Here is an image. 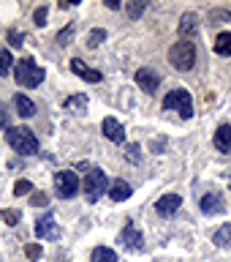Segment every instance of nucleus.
<instances>
[{
	"instance_id": "nucleus-1",
	"label": "nucleus",
	"mask_w": 231,
	"mask_h": 262,
	"mask_svg": "<svg viewBox=\"0 0 231 262\" xmlns=\"http://www.w3.org/2000/svg\"><path fill=\"white\" fill-rule=\"evenodd\" d=\"M6 142L14 147V153H19V156H33V153H38V139H36V134H33L28 126L6 128Z\"/></svg>"
},
{
	"instance_id": "nucleus-2",
	"label": "nucleus",
	"mask_w": 231,
	"mask_h": 262,
	"mask_svg": "<svg viewBox=\"0 0 231 262\" xmlns=\"http://www.w3.org/2000/svg\"><path fill=\"white\" fill-rule=\"evenodd\" d=\"M44 69L33 60V57H22V60L14 63V79L19 82V88H36L44 82Z\"/></svg>"
},
{
	"instance_id": "nucleus-3",
	"label": "nucleus",
	"mask_w": 231,
	"mask_h": 262,
	"mask_svg": "<svg viewBox=\"0 0 231 262\" xmlns=\"http://www.w3.org/2000/svg\"><path fill=\"white\" fill-rule=\"evenodd\" d=\"M169 60L177 71H191L193 63H196V44L188 41V38L177 41V44L169 49Z\"/></svg>"
},
{
	"instance_id": "nucleus-4",
	"label": "nucleus",
	"mask_w": 231,
	"mask_h": 262,
	"mask_svg": "<svg viewBox=\"0 0 231 262\" xmlns=\"http://www.w3.org/2000/svg\"><path fill=\"white\" fill-rule=\"evenodd\" d=\"M109 178H106V172L104 169H90L85 180H82V188H85V194H87V200L90 202H98L104 194H109Z\"/></svg>"
},
{
	"instance_id": "nucleus-5",
	"label": "nucleus",
	"mask_w": 231,
	"mask_h": 262,
	"mask_svg": "<svg viewBox=\"0 0 231 262\" xmlns=\"http://www.w3.org/2000/svg\"><path fill=\"white\" fill-rule=\"evenodd\" d=\"M163 110H174V112L183 115V118H191L193 115V98H191L188 90L177 88V90H171V93H166V98H163Z\"/></svg>"
},
{
	"instance_id": "nucleus-6",
	"label": "nucleus",
	"mask_w": 231,
	"mask_h": 262,
	"mask_svg": "<svg viewBox=\"0 0 231 262\" xmlns=\"http://www.w3.org/2000/svg\"><path fill=\"white\" fill-rule=\"evenodd\" d=\"M55 188H57V196L71 200V196L79 191V175H73L71 169L57 172V175H55Z\"/></svg>"
},
{
	"instance_id": "nucleus-7",
	"label": "nucleus",
	"mask_w": 231,
	"mask_h": 262,
	"mask_svg": "<svg viewBox=\"0 0 231 262\" xmlns=\"http://www.w3.org/2000/svg\"><path fill=\"white\" fill-rule=\"evenodd\" d=\"M36 237H41V241H57L60 237V227H57V219L52 213H46L36 221Z\"/></svg>"
},
{
	"instance_id": "nucleus-8",
	"label": "nucleus",
	"mask_w": 231,
	"mask_h": 262,
	"mask_svg": "<svg viewBox=\"0 0 231 262\" xmlns=\"http://www.w3.org/2000/svg\"><path fill=\"white\" fill-rule=\"evenodd\" d=\"M120 243L125 246V249H131V251H139L144 246V235L139 232L134 224H125V227H122V232H120Z\"/></svg>"
},
{
	"instance_id": "nucleus-9",
	"label": "nucleus",
	"mask_w": 231,
	"mask_h": 262,
	"mask_svg": "<svg viewBox=\"0 0 231 262\" xmlns=\"http://www.w3.org/2000/svg\"><path fill=\"white\" fill-rule=\"evenodd\" d=\"M101 128H104V137L109 139V142H117L120 145L122 139H125V128H122V123L117 118H104Z\"/></svg>"
},
{
	"instance_id": "nucleus-10",
	"label": "nucleus",
	"mask_w": 231,
	"mask_h": 262,
	"mask_svg": "<svg viewBox=\"0 0 231 262\" xmlns=\"http://www.w3.org/2000/svg\"><path fill=\"white\" fill-rule=\"evenodd\" d=\"M226 202L223 196H220L218 191H207L201 196V213H207V216H215V213H223Z\"/></svg>"
},
{
	"instance_id": "nucleus-11",
	"label": "nucleus",
	"mask_w": 231,
	"mask_h": 262,
	"mask_svg": "<svg viewBox=\"0 0 231 262\" xmlns=\"http://www.w3.org/2000/svg\"><path fill=\"white\" fill-rule=\"evenodd\" d=\"M136 85L144 90V93H155L161 85V79H158V74L150 71V69H142V71H136Z\"/></svg>"
},
{
	"instance_id": "nucleus-12",
	"label": "nucleus",
	"mask_w": 231,
	"mask_h": 262,
	"mask_svg": "<svg viewBox=\"0 0 231 262\" xmlns=\"http://www.w3.org/2000/svg\"><path fill=\"white\" fill-rule=\"evenodd\" d=\"M179 205H183V196L179 194H166V196H161V200L155 202V210H158L161 216H171V213L179 210Z\"/></svg>"
},
{
	"instance_id": "nucleus-13",
	"label": "nucleus",
	"mask_w": 231,
	"mask_h": 262,
	"mask_svg": "<svg viewBox=\"0 0 231 262\" xmlns=\"http://www.w3.org/2000/svg\"><path fill=\"white\" fill-rule=\"evenodd\" d=\"M71 71L76 74V77H82L85 82H101V71L90 69V66L85 60H79V57H73V60H71Z\"/></svg>"
},
{
	"instance_id": "nucleus-14",
	"label": "nucleus",
	"mask_w": 231,
	"mask_h": 262,
	"mask_svg": "<svg viewBox=\"0 0 231 262\" xmlns=\"http://www.w3.org/2000/svg\"><path fill=\"white\" fill-rule=\"evenodd\" d=\"M131 194H134V188H131L125 180H114V183L109 186V196H112L114 202H125Z\"/></svg>"
},
{
	"instance_id": "nucleus-15",
	"label": "nucleus",
	"mask_w": 231,
	"mask_h": 262,
	"mask_svg": "<svg viewBox=\"0 0 231 262\" xmlns=\"http://www.w3.org/2000/svg\"><path fill=\"white\" fill-rule=\"evenodd\" d=\"M215 147L220 153H231V126H228V123L215 131Z\"/></svg>"
},
{
	"instance_id": "nucleus-16",
	"label": "nucleus",
	"mask_w": 231,
	"mask_h": 262,
	"mask_svg": "<svg viewBox=\"0 0 231 262\" xmlns=\"http://www.w3.org/2000/svg\"><path fill=\"white\" fill-rule=\"evenodd\" d=\"M196 22H199V16H196V14H185L183 19H179V33H183V38L188 36V41H191L196 36V30H199V25H196Z\"/></svg>"
},
{
	"instance_id": "nucleus-17",
	"label": "nucleus",
	"mask_w": 231,
	"mask_h": 262,
	"mask_svg": "<svg viewBox=\"0 0 231 262\" xmlns=\"http://www.w3.org/2000/svg\"><path fill=\"white\" fill-rule=\"evenodd\" d=\"M14 106H16V115H22V118H33V115H36V104L22 93L14 96Z\"/></svg>"
},
{
	"instance_id": "nucleus-18",
	"label": "nucleus",
	"mask_w": 231,
	"mask_h": 262,
	"mask_svg": "<svg viewBox=\"0 0 231 262\" xmlns=\"http://www.w3.org/2000/svg\"><path fill=\"white\" fill-rule=\"evenodd\" d=\"M212 241H215L218 249H228L231 246V224H223L215 229V235H212Z\"/></svg>"
},
{
	"instance_id": "nucleus-19",
	"label": "nucleus",
	"mask_w": 231,
	"mask_h": 262,
	"mask_svg": "<svg viewBox=\"0 0 231 262\" xmlns=\"http://www.w3.org/2000/svg\"><path fill=\"white\" fill-rule=\"evenodd\" d=\"M90 262H117V254L112 249H106V246H98V249H93V254H90Z\"/></svg>"
},
{
	"instance_id": "nucleus-20",
	"label": "nucleus",
	"mask_w": 231,
	"mask_h": 262,
	"mask_svg": "<svg viewBox=\"0 0 231 262\" xmlns=\"http://www.w3.org/2000/svg\"><path fill=\"white\" fill-rule=\"evenodd\" d=\"M215 52L220 57H228L231 55V33H220V36L215 38Z\"/></svg>"
},
{
	"instance_id": "nucleus-21",
	"label": "nucleus",
	"mask_w": 231,
	"mask_h": 262,
	"mask_svg": "<svg viewBox=\"0 0 231 262\" xmlns=\"http://www.w3.org/2000/svg\"><path fill=\"white\" fill-rule=\"evenodd\" d=\"M144 8H147V0H131V3L125 6V11L131 19H139V16L144 14Z\"/></svg>"
},
{
	"instance_id": "nucleus-22",
	"label": "nucleus",
	"mask_w": 231,
	"mask_h": 262,
	"mask_svg": "<svg viewBox=\"0 0 231 262\" xmlns=\"http://www.w3.org/2000/svg\"><path fill=\"white\" fill-rule=\"evenodd\" d=\"M65 106L73 112H85V106H87V96H71L68 101H65Z\"/></svg>"
},
{
	"instance_id": "nucleus-23",
	"label": "nucleus",
	"mask_w": 231,
	"mask_h": 262,
	"mask_svg": "<svg viewBox=\"0 0 231 262\" xmlns=\"http://www.w3.org/2000/svg\"><path fill=\"white\" fill-rule=\"evenodd\" d=\"M11 66H14L11 52H8V49H3V52H0V77H6V74L11 71Z\"/></svg>"
},
{
	"instance_id": "nucleus-24",
	"label": "nucleus",
	"mask_w": 231,
	"mask_h": 262,
	"mask_svg": "<svg viewBox=\"0 0 231 262\" xmlns=\"http://www.w3.org/2000/svg\"><path fill=\"white\" fill-rule=\"evenodd\" d=\"M104 38H106V30H101V28L90 30V36H87V47H98Z\"/></svg>"
},
{
	"instance_id": "nucleus-25",
	"label": "nucleus",
	"mask_w": 231,
	"mask_h": 262,
	"mask_svg": "<svg viewBox=\"0 0 231 262\" xmlns=\"http://www.w3.org/2000/svg\"><path fill=\"white\" fill-rule=\"evenodd\" d=\"M14 194H16V196H22V194H33V183H30V180H16Z\"/></svg>"
},
{
	"instance_id": "nucleus-26",
	"label": "nucleus",
	"mask_w": 231,
	"mask_h": 262,
	"mask_svg": "<svg viewBox=\"0 0 231 262\" xmlns=\"http://www.w3.org/2000/svg\"><path fill=\"white\" fill-rule=\"evenodd\" d=\"M30 205H33V208H46V205H49V196H46V194H41V191H33Z\"/></svg>"
},
{
	"instance_id": "nucleus-27",
	"label": "nucleus",
	"mask_w": 231,
	"mask_h": 262,
	"mask_svg": "<svg viewBox=\"0 0 231 262\" xmlns=\"http://www.w3.org/2000/svg\"><path fill=\"white\" fill-rule=\"evenodd\" d=\"M3 219H6V224H19V219H22V213L19 210H11V208H8V210H3Z\"/></svg>"
},
{
	"instance_id": "nucleus-28",
	"label": "nucleus",
	"mask_w": 231,
	"mask_h": 262,
	"mask_svg": "<svg viewBox=\"0 0 231 262\" xmlns=\"http://www.w3.org/2000/svg\"><path fill=\"white\" fill-rule=\"evenodd\" d=\"M46 14H49V8H46V6H41L38 11L33 14V22H36L38 28H44V25H46Z\"/></svg>"
},
{
	"instance_id": "nucleus-29",
	"label": "nucleus",
	"mask_w": 231,
	"mask_h": 262,
	"mask_svg": "<svg viewBox=\"0 0 231 262\" xmlns=\"http://www.w3.org/2000/svg\"><path fill=\"white\" fill-rule=\"evenodd\" d=\"M24 254H28L30 259H38L41 254H44V249H41L38 243H30V246H24Z\"/></svg>"
},
{
	"instance_id": "nucleus-30",
	"label": "nucleus",
	"mask_w": 231,
	"mask_h": 262,
	"mask_svg": "<svg viewBox=\"0 0 231 262\" xmlns=\"http://www.w3.org/2000/svg\"><path fill=\"white\" fill-rule=\"evenodd\" d=\"M73 36V25H68V28H65L63 33H60V36H57V44H60V47H65V44H68V38Z\"/></svg>"
},
{
	"instance_id": "nucleus-31",
	"label": "nucleus",
	"mask_w": 231,
	"mask_h": 262,
	"mask_svg": "<svg viewBox=\"0 0 231 262\" xmlns=\"http://www.w3.org/2000/svg\"><path fill=\"white\" fill-rule=\"evenodd\" d=\"M139 153H142V147H139V145H128V161L131 164H139Z\"/></svg>"
},
{
	"instance_id": "nucleus-32",
	"label": "nucleus",
	"mask_w": 231,
	"mask_h": 262,
	"mask_svg": "<svg viewBox=\"0 0 231 262\" xmlns=\"http://www.w3.org/2000/svg\"><path fill=\"white\" fill-rule=\"evenodd\" d=\"M22 38H24V36H22V33H14V30H11V33H8V41H11V44H14V47H19V44H22Z\"/></svg>"
},
{
	"instance_id": "nucleus-33",
	"label": "nucleus",
	"mask_w": 231,
	"mask_h": 262,
	"mask_svg": "<svg viewBox=\"0 0 231 262\" xmlns=\"http://www.w3.org/2000/svg\"><path fill=\"white\" fill-rule=\"evenodd\" d=\"M6 120H8V112H6V110H0V128L6 126Z\"/></svg>"
}]
</instances>
